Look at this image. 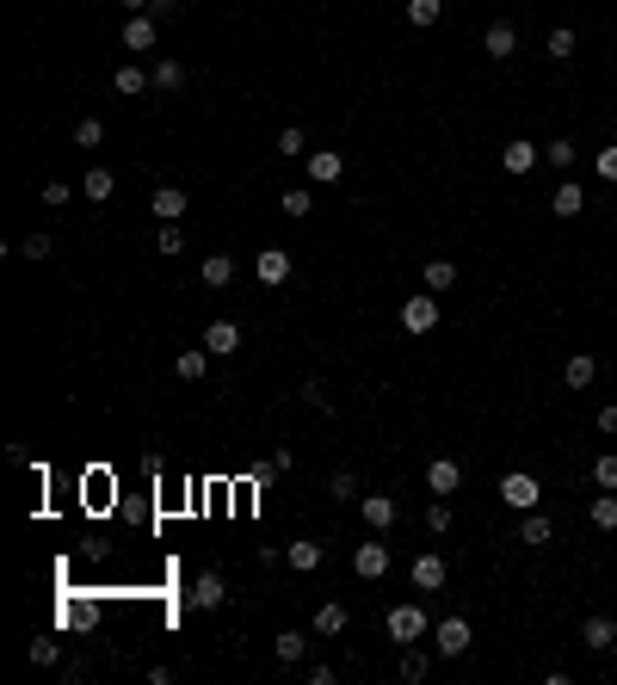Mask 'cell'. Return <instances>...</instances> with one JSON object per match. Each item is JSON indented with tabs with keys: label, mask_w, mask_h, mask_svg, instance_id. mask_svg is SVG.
Returning <instances> with one entry per match:
<instances>
[{
	"label": "cell",
	"mask_w": 617,
	"mask_h": 685,
	"mask_svg": "<svg viewBox=\"0 0 617 685\" xmlns=\"http://www.w3.org/2000/svg\"><path fill=\"white\" fill-rule=\"evenodd\" d=\"M229 278H235V260H229V253H210V260H204V284H210V290H223Z\"/></svg>",
	"instance_id": "f546056e"
},
{
	"label": "cell",
	"mask_w": 617,
	"mask_h": 685,
	"mask_svg": "<svg viewBox=\"0 0 617 685\" xmlns=\"http://www.w3.org/2000/svg\"><path fill=\"white\" fill-rule=\"evenodd\" d=\"M581 205H586V192L574 179H562V186L549 192V210H555V216H581Z\"/></svg>",
	"instance_id": "44dd1931"
},
{
	"label": "cell",
	"mask_w": 617,
	"mask_h": 685,
	"mask_svg": "<svg viewBox=\"0 0 617 685\" xmlns=\"http://www.w3.org/2000/svg\"><path fill=\"white\" fill-rule=\"evenodd\" d=\"M308 210H315V192L308 186H290L284 192V216H308Z\"/></svg>",
	"instance_id": "d590c367"
},
{
	"label": "cell",
	"mask_w": 617,
	"mask_h": 685,
	"mask_svg": "<svg viewBox=\"0 0 617 685\" xmlns=\"http://www.w3.org/2000/svg\"><path fill=\"white\" fill-rule=\"evenodd\" d=\"M544 56H549V62H568V56H574V32H568V25H555V32H549V43H544Z\"/></svg>",
	"instance_id": "1f68e13d"
},
{
	"label": "cell",
	"mask_w": 617,
	"mask_h": 685,
	"mask_svg": "<svg viewBox=\"0 0 617 685\" xmlns=\"http://www.w3.org/2000/svg\"><path fill=\"white\" fill-rule=\"evenodd\" d=\"M278 148H284V161H290V155H308V137H303V130H297V124H290V130L278 137Z\"/></svg>",
	"instance_id": "ee69618b"
},
{
	"label": "cell",
	"mask_w": 617,
	"mask_h": 685,
	"mask_svg": "<svg viewBox=\"0 0 617 685\" xmlns=\"http://www.w3.org/2000/svg\"><path fill=\"white\" fill-rule=\"evenodd\" d=\"M155 43H161L155 13H130V19H124V50H155Z\"/></svg>",
	"instance_id": "ba28073f"
},
{
	"label": "cell",
	"mask_w": 617,
	"mask_h": 685,
	"mask_svg": "<svg viewBox=\"0 0 617 685\" xmlns=\"http://www.w3.org/2000/svg\"><path fill=\"white\" fill-rule=\"evenodd\" d=\"M358 513H365V525H371V531H389V525L402 519V507H395V494H365V500H358Z\"/></svg>",
	"instance_id": "9c48e42d"
},
{
	"label": "cell",
	"mask_w": 617,
	"mask_h": 685,
	"mask_svg": "<svg viewBox=\"0 0 617 685\" xmlns=\"http://www.w3.org/2000/svg\"><path fill=\"white\" fill-rule=\"evenodd\" d=\"M402 680H408V685H420V680H426V654H420V649H408V654H402Z\"/></svg>",
	"instance_id": "60d3db41"
},
{
	"label": "cell",
	"mask_w": 617,
	"mask_h": 685,
	"mask_svg": "<svg viewBox=\"0 0 617 685\" xmlns=\"http://www.w3.org/2000/svg\"><path fill=\"white\" fill-rule=\"evenodd\" d=\"M32 661H37V667H56V661H62V642H50V636H37V642H32Z\"/></svg>",
	"instance_id": "ab89813d"
},
{
	"label": "cell",
	"mask_w": 617,
	"mask_h": 685,
	"mask_svg": "<svg viewBox=\"0 0 617 685\" xmlns=\"http://www.w3.org/2000/svg\"><path fill=\"white\" fill-rule=\"evenodd\" d=\"M340 630H346V605H340V599L315 605V636H340Z\"/></svg>",
	"instance_id": "d4e9b609"
},
{
	"label": "cell",
	"mask_w": 617,
	"mask_h": 685,
	"mask_svg": "<svg viewBox=\"0 0 617 685\" xmlns=\"http://www.w3.org/2000/svg\"><path fill=\"white\" fill-rule=\"evenodd\" d=\"M599 433H617V402L612 408H599Z\"/></svg>",
	"instance_id": "7dc6e473"
},
{
	"label": "cell",
	"mask_w": 617,
	"mask_h": 685,
	"mask_svg": "<svg viewBox=\"0 0 617 685\" xmlns=\"http://www.w3.org/2000/svg\"><path fill=\"white\" fill-rule=\"evenodd\" d=\"M179 87H185V69L179 62H161L155 69V93H179Z\"/></svg>",
	"instance_id": "e575fe53"
},
{
	"label": "cell",
	"mask_w": 617,
	"mask_h": 685,
	"mask_svg": "<svg viewBox=\"0 0 617 685\" xmlns=\"http://www.w3.org/2000/svg\"><path fill=\"white\" fill-rule=\"evenodd\" d=\"M100 142H105L100 118H81V124H74V148H100Z\"/></svg>",
	"instance_id": "836d02e7"
},
{
	"label": "cell",
	"mask_w": 617,
	"mask_h": 685,
	"mask_svg": "<svg viewBox=\"0 0 617 685\" xmlns=\"http://www.w3.org/2000/svg\"><path fill=\"white\" fill-rule=\"evenodd\" d=\"M481 50H488L494 62H507V56L518 50V32L507 25V19H494V25H488V37H481Z\"/></svg>",
	"instance_id": "9a60e30c"
},
{
	"label": "cell",
	"mask_w": 617,
	"mask_h": 685,
	"mask_svg": "<svg viewBox=\"0 0 617 685\" xmlns=\"http://www.w3.org/2000/svg\"><path fill=\"white\" fill-rule=\"evenodd\" d=\"M253 272H260V284H284V278H290V253H284V247H260V260H253Z\"/></svg>",
	"instance_id": "30bf717a"
},
{
	"label": "cell",
	"mask_w": 617,
	"mask_h": 685,
	"mask_svg": "<svg viewBox=\"0 0 617 685\" xmlns=\"http://www.w3.org/2000/svg\"><path fill=\"white\" fill-rule=\"evenodd\" d=\"M544 161H549V167H562V173H568V167H574V161H581V142L555 137V142H549V148H544Z\"/></svg>",
	"instance_id": "f1b7e54d"
},
{
	"label": "cell",
	"mask_w": 617,
	"mask_h": 685,
	"mask_svg": "<svg viewBox=\"0 0 617 685\" xmlns=\"http://www.w3.org/2000/svg\"><path fill=\"white\" fill-rule=\"evenodd\" d=\"M43 205H50V210H62V205H74L69 179H50V186H43Z\"/></svg>",
	"instance_id": "7bdbcfd3"
},
{
	"label": "cell",
	"mask_w": 617,
	"mask_h": 685,
	"mask_svg": "<svg viewBox=\"0 0 617 685\" xmlns=\"http://www.w3.org/2000/svg\"><path fill=\"white\" fill-rule=\"evenodd\" d=\"M124 6H130V13H148V6H155V0H124Z\"/></svg>",
	"instance_id": "681fc988"
},
{
	"label": "cell",
	"mask_w": 617,
	"mask_h": 685,
	"mask_svg": "<svg viewBox=\"0 0 617 685\" xmlns=\"http://www.w3.org/2000/svg\"><path fill=\"white\" fill-rule=\"evenodd\" d=\"M593 525H599V531H617V488H605V494L593 500Z\"/></svg>",
	"instance_id": "4dcf8cb0"
},
{
	"label": "cell",
	"mask_w": 617,
	"mask_h": 685,
	"mask_svg": "<svg viewBox=\"0 0 617 685\" xmlns=\"http://www.w3.org/2000/svg\"><path fill=\"white\" fill-rule=\"evenodd\" d=\"M111 87H118V93H124V100H137V93H148V87H155V74H142L137 62H124V69L111 74Z\"/></svg>",
	"instance_id": "7402d4cb"
},
{
	"label": "cell",
	"mask_w": 617,
	"mask_h": 685,
	"mask_svg": "<svg viewBox=\"0 0 617 685\" xmlns=\"http://www.w3.org/2000/svg\"><path fill=\"white\" fill-rule=\"evenodd\" d=\"M500 500H507L513 513H531V507L544 500V488H537L531 470H513V476H500Z\"/></svg>",
	"instance_id": "6da1fadb"
},
{
	"label": "cell",
	"mask_w": 617,
	"mask_h": 685,
	"mask_svg": "<svg viewBox=\"0 0 617 685\" xmlns=\"http://www.w3.org/2000/svg\"><path fill=\"white\" fill-rule=\"evenodd\" d=\"M426 290H432V297H439V290H451V284H457V266H451V260H426Z\"/></svg>",
	"instance_id": "4316f807"
},
{
	"label": "cell",
	"mask_w": 617,
	"mask_h": 685,
	"mask_svg": "<svg viewBox=\"0 0 617 685\" xmlns=\"http://www.w3.org/2000/svg\"><path fill=\"white\" fill-rule=\"evenodd\" d=\"M457 481H463V470H457L451 457H432V463H426V488H432V494H457Z\"/></svg>",
	"instance_id": "e0dca14e"
},
{
	"label": "cell",
	"mask_w": 617,
	"mask_h": 685,
	"mask_svg": "<svg viewBox=\"0 0 617 685\" xmlns=\"http://www.w3.org/2000/svg\"><path fill=\"white\" fill-rule=\"evenodd\" d=\"M340 173H346V155H340V148H315V155H308V179H315V186H334Z\"/></svg>",
	"instance_id": "4fadbf2b"
},
{
	"label": "cell",
	"mask_w": 617,
	"mask_h": 685,
	"mask_svg": "<svg viewBox=\"0 0 617 685\" xmlns=\"http://www.w3.org/2000/svg\"><path fill=\"white\" fill-rule=\"evenodd\" d=\"M321 556H327V549L315 544V538H297V544H284V568H297V575H315V568H321Z\"/></svg>",
	"instance_id": "8fae6325"
},
{
	"label": "cell",
	"mask_w": 617,
	"mask_h": 685,
	"mask_svg": "<svg viewBox=\"0 0 617 685\" xmlns=\"http://www.w3.org/2000/svg\"><path fill=\"white\" fill-rule=\"evenodd\" d=\"M426 636V612L420 605H395L389 612V642H420Z\"/></svg>",
	"instance_id": "5b68a950"
},
{
	"label": "cell",
	"mask_w": 617,
	"mask_h": 685,
	"mask_svg": "<svg viewBox=\"0 0 617 685\" xmlns=\"http://www.w3.org/2000/svg\"><path fill=\"white\" fill-rule=\"evenodd\" d=\"M426 531H432V538H445V531H451V500H445V494H432V507H426Z\"/></svg>",
	"instance_id": "d6a6232c"
},
{
	"label": "cell",
	"mask_w": 617,
	"mask_h": 685,
	"mask_svg": "<svg viewBox=\"0 0 617 685\" xmlns=\"http://www.w3.org/2000/svg\"><path fill=\"white\" fill-rule=\"evenodd\" d=\"M352 575H358V581H383V575H389V544H383V531H377V544L352 549Z\"/></svg>",
	"instance_id": "7a4b0ae2"
},
{
	"label": "cell",
	"mask_w": 617,
	"mask_h": 685,
	"mask_svg": "<svg viewBox=\"0 0 617 685\" xmlns=\"http://www.w3.org/2000/svg\"><path fill=\"white\" fill-rule=\"evenodd\" d=\"M413 586H420V593H439V586L451 581V568H445V556H432V549H426V556H413Z\"/></svg>",
	"instance_id": "52a82bcc"
},
{
	"label": "cell",
	"mask_w": 617,
	"mask_h": 685,
	"mask_svg": "<svg viewBox=\"0 0 617 685\" xmlns=\"http://www.w3.org/2000/svg\"><path fill=\"white\" fill-rule=\"evenodd\" d=\"M204 371H210V352H204V346H185V352L173 358V377H179V383H204Z\"/></svg>",
	"instance_id": "5bb4252c"
},
{
	"label": "cell",
	"mask_w": 617,
	"mask_h": 685,
	"mask_svg": "<svg viewBox=\"0 0 617 685\" xmlns=\"http://www.w3.org/2000/svg\"><path fill=\"white\" fill-rule=\"evenodd\" d=\"M303 402H308V408H315V414H334V395H327V389H321V383H315V377L303 383Z\"/></svg>",
	"instance_id": "74e56055"
},
{
	"label": "cell",
	"mask_w": 617,
	"mask_h": 685,
	"mask_svg": "<svg viewBox=\"0 0 617 685\" xmlns=\"http://www.w3.org/2000/svg\"><path fill=\"white\" fill-rule=\"evenodd\" d=\"M272 654H278V667H303V654H308V636L303 630H284L272 642Z\"/></svg>",
	"instance_id": "d6986e66"
},
{
	"label": "cell",
	"mask_w": 617,
	"mask_h": 685,
	"mask_svg": "<svg viewBox=\"0 0 617 685\" xmlns=\"http://www.w3.org/2000/svg\"><path fill=\"white\" fill-rule=\"evenodd\" d=\"M581 642H586V649H612V642H617V623H612V617H586V623H581Z\"/></svg>",
	"instance_id": "cb8c5ba5"
},
{
	"label": "cell",
	"mask_w": 617,
	"mask_h": 685,
	"mask_svg": "<svg viewBox=\"0 0 617 685\" xmlns=\"http://www.w3.org/2000/svg\"><path fill=\"white\" fill-rule=\"evenodd\" d=\"M192 605H198V612H223V605H229V586H223L216 568H204V575L192 581Z\"/></svg>",
	"instance_id": "277c9868"
},
{
	"label": "cell",
	"mask_w": 617,
	"mask_h": 685,
	"mask_svg": "<svg viewBox=\"0 0 617 685\" xmlns=\"http://www.w3.org/2000/svg\"><path fill=\"white\" fill-rule=\"evenodd\" d=\"M155 253H185V235H179V223H161V235H155Z\"/></svg>",
	"instance_id": "8d00e7d4"
},
{
	"label": "cell",
	"mask_w": 617,
	"mask_h": 685,
	"mask_svg": "<svg viewBox=\"0 0 617 685\" xmlns=\"http://www.w3.org/2000/svg\"><path fill=\"white\" fill-rule=\"evenodd\" d=\"M402 328H408V334H432V328H439V297H432V290H426V297H408V303H402Z\"/></svg>",
	"instance_id": "3957f363"
},
{
	"label": "cell",
	"mask_w": 617,
	"mask_h": 685,
	"mask_svg": "<svg viewBox=\"0 0 617 685\" xmlns=\"http://www.w3.org/2000/svg\"><path fill=\"white\" fill-rule=\"evenodd\" d=\"M549 538H555V525H549L544 513H537V507H531V513H518V544H531V549H544Z\"/></svg>",
	"instance_id": "2e32d148"
},
{
	"label": "cell",
	"mask_w": 617,
	"mask_h": 685,
	"mask_svg": "<svg viewBox=\"0 0 617 685\" xmlns=\"http://www.w3.org/2000/svg\"><path fill=\"white\" fill-rule=\"evenodd\" d=\"M111 192H118V173H111V167H93V173H87V205H105Z\"/></svg>",
	"instance_id": "484cf974"
},
{
	"label": "cell",
	"mask_w": 617,
	"mask_h": 685,
	"mask_svg": "<svg viewBox=\"0 0 617 685\" xmlns=\"http://www.w3.org/2000/svg\"><path fill=\"white\" fill-rule=\"evenodd\" d=\"M593 377H599V358H593V352H574V358L562 365V383H568V389H586Z\"/></svg>",
	"instance_id": "ffe728a7"
},
{
	"label": "cell",
	"mask_w": 617,
	"mask_h": 685,
	"mask_svg": "<svg viewBox=\"0 0 617 685\" xmlns=\"http://www.w3.org/2000/svg\"><path fill=\"white\" fill-rule=\"evenodd\" d=\"M173 6H179V0H155V6H148V13H173Z\"/></svg>",
	"instance_id": "c3c4849f"
},
{
	"label": "cell",
	"mask_w": 617,
	"mask_h": 685,
	"mask_svg": "<svg viewBox=\"0 0 617 685\" xmlns=\"http://www.w3.org/2000/svg\"><path fill=\"white\" fill-rule=\"evenodd\" d=\"M537 155H544V148H531V142L518 137V142L500 148V167H507V173H531V167H537Z\"/></svg>",
	"instance_id": "ac0fdd59"
},
{
	"label": "cell",
	"mask_w": 617,
	"mask_h": 685,
	"mask_svg": "<svg viewBox=\"0 0 617 685\" xmlns=\"http://www.w3.org/2000/svg\"><path fill=\"white\" fill-rule=\"evenodd\" d=\"M19 253H25V260H50L56 241H50V235H25V241H19Z\"/></svg>",
	"instance_id": "f35d334b"
},
{
	"label": "cell",
	"mask_w": 617,
	"mask_h": 685,
	"mask_svg": "<svg viewBox=\"0 0 617 685\" xmlns=\"http://www.w3.org/2000/svg\"><path fill=\"white\" fill-rule=\"evenodd\" d=\"M593 481H599V488H617V451H605V457L593 463Z\"/></svg>",
	"instance_id": "b9f144b4"
},
{
	"label": "cell",
	"mask_w": 617,
	"mask_h": 685,
	"mask_svg": "<svg viewBox=\"0 0 617 685\" xmlns=\"http://www.w3.org/2000/svg\"><path fill=\"white\" fill-rule=\"evenodd\" d=\"M327 488H334V500H352V494H358V476H352V470H334Z\"/></svg>",
	"instance_id": "f6af8a7d"
},
{
	"label": "cell",
	"mask_w": 617,
	"mask_h": 685,
	"mask_svg": "<svg viewBox=\"0 0 617 685\" xmlns=\"http://www.w3.org/2000/svg\"><path fill=\"white\" fill-rule=\"evenodd\" d=\"M439 19H445V0H408V25L426 32V25H439Z\"/></svg>",
	"instance_id": "83f0119b"
},
{
	"label": "cell",
	"mask_w": 617,
	"mask_h": 685,
	"mask_svg": "<svg viewBox=\"0 0 617 685\" xmlns=\"http://www.w3.org/2000/svg\"><path fill=\"white\" fill-rule=\"evenodd\" d=\"M155 216H161V223H179V216H185V192H179V186H155Z\"/></svg>",
	"instance_id": "603a6c76"
},
{
	"label": "cell",
	"mask_w": 617,
	"mask_h": 685,
	"mask_svg": "<svg viewBox=\"0 0 617 685\" xmlns=\"http://www.w3.org/2000/svg\"><path fill=\"white\" fill-rule=\"evenodd\" d=\"M432 649L445 654V661H457V654H470V623H463V617H445V623L432 630Z\"/></svg>",
	"instance_id": "8992f818"
},
{
	"label": "cell",
	"mask_w": 617,
	"mask_h": 685,
	"mask_svg": "<svg viewBox=\"0 0 617 685\" xmlns=\"http://www.w3.org/2000/svg\"><path fill=\"white\" fill-rule=\"evenodd\" d=\"M593 167H599V179H612V186H617V148H599V161H593Z\"/></svg>",
	"instance_id": "bcb514c9"
},
{
	"label": "cell",
	"mask_w": 617,
	"mask_h": 685,
	"mask_svg": "<svg viewBox=\"0 0 617 685\" xmlns=\"http://www.w3.org/2000/svg\"><path fill=\"white\" fill-rule=\"evenodd\" d=\"M235 346H241L235 321H210V328H204V352H210V358H235Z\"/></svg>",
	"instance_id": "7c38bea8"
}]
</instances>
